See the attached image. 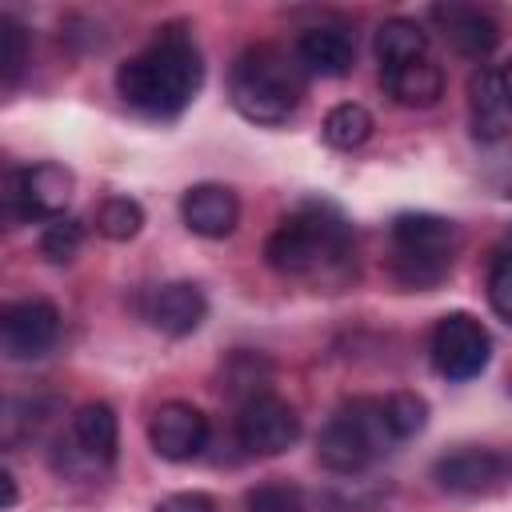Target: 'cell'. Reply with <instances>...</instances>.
Returning a JSON list of instances; mask_svg holds the SVG:
<instances>
[{
    "label": "cell",
    "instance_id": "1",
    "mask_svg": "<svg viewBox=\"0 0 512 512\" xmlns=\"http://www.w3.org/2000/svg\"><path fill=\"white\" fill-rule=\"evenodd\" d=\"M200 80H204L200 48L188 36V28H180V24L160 28V36L140 56L124 60L116 72V88H120L124 104L152 120L180 116L192 104V96L200 92Z\"/></svg>",
    "mask_w": 512,
    "mask_h": 512
},
{
    "label": "cell",
    "instance_id": "2",
    "mask_svg": "<svg viewBox=\"0 0 512 512\" xmlns=\"http://www.w3.org/2000/svg\"><path fill=\"white\" fill-rule=\"evenodd\" d=\"M264 256L284 276H332L352 256V228L344 212L328 200H308L296 212H288L276 232L264 244Z\"/></svg>",
    "mask_w": 512,
    "mask_h": 512
},
{
    "label": "cell",
    "instance_id": "3",
    "mask_svg": "<svg viewBox=\"0 0 512 512\" xmlns=\"http://www.w3.org/2000/svg\"><path fill=\"white\" fill-rule=\"evenodd\" d=\"M236 112L252 124H284L304 96V68L272 44L244 48L228 76Z\"/></svg>",
    "mask_w": 512,
    "mask_h": 512
},
{
    "label": "cell",
    "instance_id": "4",
    "mask_svg": "<svg viewBox=\"0 0 512 512\" xmlns=\"http://www.w3.org/2000/svg\"><path fill=\"white\" fill-rule=\"evenodd\" d=\"M460 232L432 212H404L392 220V276L404 288H436L456 260Z\"/></svg>",
    "mask_w": 512,
    "mask_h": 512
},
{
    "label": "cell",
    "instance_id": "5",
    "mask_svg": "<svg viewBox=\"0 0 512 512\" xmlns=\"http://www.w3.org/2000/svg\"><path fill=\"white\" fill-rule=\"evenodd\" d=\"M388 444H396V440L388 436L380 400H352L320 428L316 456L328 472L352 476V472H364Z\"/></svg>",
    "mask_w": 512,
    "mask_h": 512
},
{
    "label": "cell",
    "instance_id": "6",
    "mask_svg": "<svg viewBox=\"0 0 512 512\" xmlns=\"http://www.w3.org/2000/svg\"><path fill=\"white\" fill-rule=\"evenodd\" d=\"M112 460H116V412L108 404H100V400L84 404L68 420V432L56 440L52 464L64 476L88 480V476H100Z\"/></svg>",
    "mask_w": 512,
    "mask_h": 512
},
{
    "label": "cell",
    "instance_id": "7",
    "mask_svg": "<svg viewBox=\"0 0 512 512\" xmlns=\"http://www.w3.org/2000/svg\"><path fill=\"white\" fill-rule=\"evenodd\" d=\"M428 356L444 380H472L488 368V356H492L488 328L468 312H448L432 328Z\"/></svg>",
    "mask_w": 512,
    "mask_h": 512
},
{
    "label": "cell",
    "instance_id": "8",
    "mask_svg": "<svg viewBox=\"0 0 512 512\" xmlns=\"http://www.w3.org/2000/svg\"><path fill=\"white\" fill-rule=\"evenodd\" d=\"M72 188H76V180L64 164L44 160L32 168H16L4 180V208L12 220H40V216L56 220L68 208Z\"/></svg>",
    "mask_w": 512,
    "mask_h": 512
},
{
    "label": "cell",
    "instance_id": "9",
    "mask_svg": "<svg viewBox=\"0 0 512 512\" xmlns=\"http://www.w3.org/2000/svg\"><path fill=\"white\" fill-rule=\"evenodd\" d=\"M296 436H300V416L288 400H280L272 392H260V396L240 404L236 440L248 456H280L296 444Z\"/></svg>",
    "mask_w": 512,
    "mask_h": 512
},
{
    "label": "cell",
    "instance_id": "10",
    "mask_svg": "<svg viewBox=\"0 0 512 512\" xmlns=\"http://www.w3.org/2000/svg\"><path fill=\"white\" fill-rule=\"evenodd\" d=\"M60 336V312L48 300L8 304L0 316V348L8 360H36Z\"/></svg>",
    "mask_w": 512,
    "mask_h": 512
},
{
    "label": "cell",
    "instance_id": "11",
    "mask_svg": "<svg viewBox=\"0 0 512 512\" xmlns=\"http://www.w3.org/2000/svg\"><path fill=\"white\" fill-rule=\"evenodd\" d=\"M148 440H152V448L164 460L184 464V460L204 452V444H208V416L196 404L168 400V404L156 408V416L148 424Z\"/></svg>",
    "mask_w": 512,
    "mask_h": 512
},
{
    "label": "cell",
    "instance_id": "12",
    "mask_svg": "<svg viewBox=\"0 0 512 512\" xmlns=\"http://www.w3.org/2000/svg\"><path fill=\"white\" fill-rule=\"evenodd\" d=\"M436 484L456 496H484L496 492L508 480V460L488 448H460L452 456H440L432 468Z\"/></svg>",
    "mask_w": 512,
    "mask_h": 512
},
{
    "label": "cell",
    "instance_id": "13",
    "mask_svg": "<svg viewBox=\"0 0 512 512\" xmlns=\"http://www.w3.org/2000/svg\"><path fill=\"white\" fill-rule=\"evenodd\" d=\"M468 116H472V136L492 144L512 128V100L500 84V68L480 64L468 76Z\"/></svg>",
    "mask_w": 512,
    "mask_h": 512
},
{
    "label": "cell",
    "instance_id": "14",
    "mask_svg": "<svg viewBox=\"0 0 512 512\" xmlns=\"http://www.w3.org/2000/svg\"><path fill=\"white\" fill-rule=\"evenodd\" d=\"M356 60V40L344 24H312L296 40V64L312 76H344Z\"/></svg>",
    "mask_w": 512,
    "mask_h": 512
},
{
    "label": "cell",
    "instance_id": "15",
    "mask_svg": "<svg viewBox=\"0 0 512 512\" xmlns=\"http://www.w3.org/2000/svg\"><path fill=\"white\" fill-rule=\"evenodd\" d=\"M180 216L184 224L196 232V236H208V240H220L236 228L240 220V200L232 188L224 184H192L184 196H180Z\"/></svg>",
    "mask_w": 512,
    "mask_h": 512
},
{
    "label": "cell",
    "instance_id": "16",
    "mask_svg": "<svg viewBox=\"0 0 512 512\" xmlns=\"http://www.w3.org/2000/svg\"><path fill=\"white\" fill-rule=\"evenodd\" d=\"M208 316V300L204 292L192 284V280H172V284H160L152 296H148V320L168 332V336H188L204 324Z\"/></svg>",
    "mask_w": 512,
    "mask_h": 512
},
{
    "label": "cell",
    "instance_id": "17",
    "mask_svg": "<svg viewBox=\"0 0 512 512\" xmlns=\"http://www.w3.org/2000/svg\"><path fill=\"white\" fill-rule=\"evenodd\" d=\"M432 16L444 24V36H448V44L460 52V56H472V60H480V56H488L492 48H496V40H500V28H496V20L492 16H484L480 8H464V4H440V8H432Z\"/></svg>",
    "mask_w": 512,
    "mask_h": 512
},
{
    "label": "cell",
    "instance_id": "18",
    "mask_svg": "<svg viewBox=\"0 0 512 512\" xmlns=\"http://www.w3.org/2000/svg\"><path fill=\"white\" fill-rule=\"evenodd\" d=\"M384 88L404 108H428L444 92V72L432 60H412L400 68H384Z\"/></svg>",
    "mask_w": 512,
    "mask_h": 512
},
{
    "label": "cell",
    "instance_id": "19",
    "mask_svg": "<svg viewBox=\"0 0 512 512\" xmlns=\"http://www.w3.org/2000/svg\"><path fill=\"white\" fill-rule=\"evenodd\" d=\"M376 56L384 68H400V64H412V60H428V32L416 24V20H384L376 28Z\"/></svg>",
    "mask_w": 512,
    "mask_h": 512
},
{
    "label": "cell",
    "instance_id": "20",
    "mask_svg": "<svg viewBox=\"0 0 512 512\" xmlns=\"http://www.w3.org/2000/svg\"><path fill=\"white\" fill-rule=\"evenodd\" d=\"M324 140L332 144V148H344V152H352V148H360L368 136H372V112L364 108V104H336L328 116H324Z\"/></svg>",
    "mask_w": 512,
    "mask_h": 512
},
{
    "label": "cell",
    "instance_id": "21",
    "mask_svg": "<svg viewBox=\"0 0 512 512\" xmlns=\"http://www.w3.org/2000/svg\"><path fill=\"white\" fill-rule=\"evenodd\" d=\"M380 408H384V424L392 440H412L428 424V404L416 392H392L388 400H380Z\"/></svg>",
    "mask_w": 512,
    "mask_h": 512
},
{
    "label": "cell",
    "instance_id": "22",
    "mask_svg": "<svg viewBox=\"0 0 512 512\" xmlns=\"http://www.w3.org/2000/svg\"><path fill=\"white\" fill-rule=\"evenodd\" d=\"M140 224H144V208L128 196H108L96 212V232L104 240H132L140 232Z\"/></svg>",
    "mask_w": 512,
    "mask_h": 512
},
{
    "label": "cell",
    "instance_id": "23",
    "mask_svg": "<svg viewBox=\"0 0 512 512\" xmlns=\"http://www.w3.org/2000/svg\"><path fill=\"white\" fill-rule=\"evenodd\" d=\"M80 244H84V224L72 220V216H56V220L44 228V236H40V252H44L52 264H68V260L80 252Z\"/></svg>",
    "mask_w": 512,
    "mask_h": 512
},
{
    "label": "cell",
    "instance_id": "24",
    "mask_svg": "<svg viewBox=\"0 0 512 512\" xmlns=\"http://www.w3.org/2000/svg\"><path fill=\"white\" fill-rule=\"evenodd\" d=\"M24 64H28V36L12 16H0V76L8 88L16 84Z\"/></svg>",
    "mask_w": 512,
    "mask_h": 512
},
{
    "label": "cell",
    "instance_id": "25",
    "mask_svg": "<svg viewBox=\"0 0 512 512\" xmlns=\"http://www.w3.org/2000/svg\"><path fill=\"white\" fill-rule=\"evenodd\" d=\"M264 380H268V364H264L260 356H252V352L232 356V364L224 368L228 392H236V396H244V400L260 396V392H264Z\"/></svg>",
    "mask_w": 512,
    "mask_h": 512
},
{
    "label": "cell",
    "instance_id": "26",
    "mask_svg": "<svg viewBox=\"0 0 512 512\" xmlns=\"http://www.w3.org/2000/svg\"><path fill=\"white\" fill-rule=\"evenodd\" d=\"M244 512H304V492L292 484H260L248 492Z\"/></svg>",
    "mask_w": 512,
    "mask_h": 512
},
{
    "label": "cell",
    "instance_id": "27",
    "mask_svg": "<svg viewBox=\"0 0 512 512\" xmlns=\"http://www.w3.org/2000/svg\"><path fill=\"white\" fill-rule=\"evenodd\" d=\"M488 304L500 320L512 324V252H500L488 268Z\"/></svg>",
    "mask_w": 512,
    "mask_h": 512
},
{
    "label": "cell",
    "instance_id": "28",
    "mask_svg": "<svg viewBox=\"0 0 512 512\" xmlns=\"http://www.w3.org/2000/svg\"><path fill=\"white\" fill-rule=\"evenodd\" d=\"M152 512H216V500L204 492H172Z\"/></svg>",
    "mask_w": 512,
    "mask_h": 512
},
{
    "label": "cell",
    "instance_id": "29",
    "mask_svg": "<svg viewBox=\"0 0 512 512\" xmlns=\"http://www.w3.org/2000/svg\"><path fill=\"white\" fill-rule=\"evenodd\" d=\"M0 480H4V508H12V504H16V480H12V472H8V468L0 472Z\"/></svg>",
    "mask_w": 512,
    "mask_h": 512
},
{
    "label": "cell",
    "instance_id": "30",
    "mask_svg": "<svg viewBox=\"0 0 512 512\" xmlns=\"http://www.w3.org/2000/svg\"><path fill=\"white\" fill-rule=\"evenodd\" d=\"M500 84H504V92H508V100H512V56H508L504 68H500Z\"/></svg>",
    "mask_w": 512,
    "mask_h": 512
}]
</instances>
